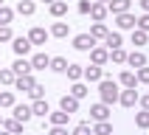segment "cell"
<instances>
[{
    "label": "cell",
    "mask_w": 149,
    "mask_h": 135,
    "mask_svg": "<svg viewBox=\"0 0 149 135\" xmlns=\"http://www.w3.org/2000/svg\"><path fill=\"white\" fill-rule=\"evenodd\" d=\"M87 93H90V90H87V84H82V82H73V87H70V96H76V99L82 101L84 96H87Z\"/></svg>",
    "instance_id": "1f68e13d"
},
{
    "label": "cell",
    "mask_w": 149,
    "mask_h": 135,
    "mask_svg": "<svg viewBox=\"0 0 149 135\" xmlns=\"http://www.w3.org/2000/svg\"><path fill=\"white\" fill-rule=\"evenodd\" d=\"M17 101H14V93L11 90H0V110L3 107H14Z\"/></svg>",
    "instance_id": "f546056e"
},
{
    "label": "cell",
    "mask_w": 149,
    "mask_h": 135,
    "mask_svg": "<svg viewBox=\"0 0 149 135\" xmlns=\"http://www.w3.org/2000/svg\"><path fill=\"white\" fill-rule=\"evenodd\" d=\"M90 6L93 0H79V14H90Z\"/></svg>",
    "instance_id": "b9f144b4"
},
{
    "label": "cell",
    "mask_w": 149,
    "mask_h": 135,
    "mask_svg": "<svg viewBox=\"0 0 149 135\" xmlns=\"http://www.w3.org/2000/svg\"><path fill=\"white\" fill-rule=\"evenodd\" d=\"M93 135H113L110 118H107V121H96V124H93Z\"/></svg>",
    "instance_id": "d4e9b609"
},
{
    "label": "cell",
    "mask_w": 149,
    "mask_h": 135,
    "mask_svg": "<svg viewBox=\"0 0 149 135\" xmlns=\"http://www.w3.org/2000/svg\"><path fill=\"white\" fill-rule=\"evenodd\" d=\"M28 40H31V45H45V40H48V31L37 25V28H31V31H28Z\"/></svg>",
    "instance_id": "4fadbf2b"
},
{
    "label": "cell",
    "mask_w": 149,
    "mask_h": 135,
    "mask_svg": "<svg viewBox=\"0 0 149 135\" xmlns=\"http://www.w3.org/2000/svg\"><path fill=\"white\" fill-rule=\"evenodd\" d=\"M59 110H65L70 116L79 113V99H76V96H62V99H59Z\"/></svg>",
    "instance_id": "52a82bcc"
},
{
    "label": "cell",
    "mask_w": 149,
    "mask_h": 135,
    "mask_svg": "<svg viewBox=\"0 0 149 135\" xmlns=\"http://www.w3.org/2000/svg\"><path fill=\"white\" fill-rule=\"evenodd\" d=\"M34 0H20V3H17V14H23V17H31L34 14Z\"/></svg>",
    "instance_id": "484cf974"
},
{
    "label": "cell",
    "mask_w": 149,
    "mask_h": 135,
    "mask_svg": "<svg viewBox=\"0 0 149 135\" xmlns=\"http://www.w3.org/2000/svg\"><path fill=\"white\" fill-rule=\"evenodd\" d=\"M31 113H34V116H40V118H48V113H51L48 101H45V99H37V101H31Z\"/></svg>",
    "instance_id": "5bb4252c"
},
{
    "label": "cell",
    "mask_w": 149,
    "mask_h": 135,
    "mask_svg": "<svg viewBox=\"0 0 149 135\" xmlns=\"http://www.w3.org/2000/svg\"><path fill=\"white\" fill-rule=\"evenodd\" d=\"M110 59H113L116 65H124L127 62V51L124 48H110Z\"/></svg>",
    "instance_id": "4dcf8cb0"
},
{
    "label": "cell",
    "mask_w": 149,
    "mask_h": 135,
    "mask_svg": "<svg viewBox=\"0 0 149 135\" xmlns=\"http://www.w3.org/2000/svg\"><path fill=\"white\" fill-rule=\"evenodd\" d=\"M11 70H14V76H25V73H31V70H34V68H31V59L17 56V59H14V65H11Z\"/></svg>",
    "instance_id": "8992f818"
},
{
    "label": "cell",
    "mask_w": 149,
    "mask_h": 135,
    "mask_svg": "<svg viewBox=\"0 0 149 135\" xmlns=\"http://www.w3.org/2000/svg\"><path fill=\"white\" fill-rule=\"evenodd\" d=\"M68 31H70V23H54L51 25V34L54 37H68Z\"/></svg>",
    "instance_id": "d6a6232c"
},
{
    "label": "cell",
    "mask_w": 149,
    "mask_h": 135,
    "mask_svg": "<svg viewBox=\"0 0 149 135\" xmlns=\"http://www.w3.org/2000/svg\"><path fill=\"white\" fill-rule=\"evenodd\" d=\"M135 28H143V31H149V11L138 17V25H135Z\"/></svg>",
    "instance_id": "60d3db41"
},
{
    "label": "cell",
    "mask_w": 149,
    "mask_h": 135,
    "mask_svg": "<svg viewBox=\"0 0 149 135\" xmlns=\"http://www.w3.org/2000/svg\"><path fill=\"white\" fill-rule=\"evenodd\" d=\"M107 34H110V28H107L104 23H93V25H90V37H93L96 42H99V40H104Z\"/></svg>",
    "instance_id": "44dd1931"
},
{
    "label": "cell",
    "mask_w": 149,
    "mask_h": 135,
    "mask_svg": "<svg viewBox=\"0 0 149 135\" xmlns=\"http://www.w3.org/2000/svg\"><path fill=\"white\" fill-rule=\"evenodd\" d=\"M90 62L104 68L110 62V48H99V45H93V48H90Z\"/></svg>",
    "instance_id": "7a4b0ae2"
},
{
    "label": "cell",
    "mask_w": 149,
    "mask_h": 135,
    "mask_svg": "<svg viewBox=\"0 0 149 135\" xmlns=\"http://www.w3.org/2000/svg\"><path fill=\"white\" fill-rule=\"evenodd\" d=\"M68 65H70V62H68L65 56H51V70H54V73H65Z\"/></svg>",
    "instance_id": "7402d4cb"
},
{
    "label": "cell",
    "mask_w": 149,
    "mask_h": 135,
    "mask_svg": "<svg viewBox=\"0 0 149 135\" xmlns=\"http://www.w3.org/2000/svg\"><path fill=\"white\" fill-rule=\"evenodd\" d=\"M121 31H110L107 37H104V45H107V48H121Z\"/></svg>",
    "instance_id": "4316f807"
},
{
    "label": "cell",
    "mask_w": 149,
    "mask_h": 135,
    "mask_svg": "<svg viewBox=\"0 0 149 135\" xmlns=\"http://www.w3.org/2000/svg\"><path fill=\"white\" fill-rule=\"evenodd\" d=\"M149 40V31H143V28H132V45H146Z\"/></svg>",
    "instance_id": "f1b7e54d"
},
{
    "label": "cell",
    "mask_w": 149,
    "mask_h": 135,
    "mask_svg": "<svg viewBox=\"0 0 149 135\" xmlns=\"http://www.w3.org/2000/svg\"><path fill=\"white\" fill-rule=\"evenodd\" d=\"M138 99H141V93L135 90V87H127V90H121V96H118V104H124V107H135Z\"/></svg>",
    "instance_id": "3957f363"
},
{
    "label": "cell",
    "mask_w": 149,
    "mask_h": 135,
    "mask_svg": "<svg viewBox=\"0 0 149 135\" xmlns=\"http://www.w3.org/2000/svg\"><path fill=\"white\" fill-rule=\"evenodd\" d=\"M107 14H110V11H107L104 3H93V6H90V17L96 20V23H104V17H107Z\"/></svg>",
    "instance_id": "ac0fdd59"
},
{
    "label": "cell",
    "mask_w": 149,
    "mask_h": 135,
    "mask_svg": "<svg viewBox=\"0 0 149 135\" xmlns=\"http://www.w3.org/2000/svg\"><path fill=\"white\" fill-rule=\"evenodd\" d=\"M51 118V127H65L68 118H70V113H65V110H56V113H48Z\"/></svg>",
    "instance_id": "d6986e66"
},
{
    "label": "cell",
    "mask_w": 149,
    "mask_h": 135,
    "mask_svg": "<svg viewBox=\"0 0 149 135\" xmlns=\"http://www.w3.org/2000/svg\"><path fill=\"white\" fill-rule=\"evenodd\" d=\"M127 65L135 68V70L143 68V65H146V54H143V51H132V54H127Z\"/></svg>",
    "instance_id": "9c48e42d"
},
{
    "label": "cell",
    "mask_w": 149,
    "mask_h": 135,
    "mask_svg": "<svg viewBox=\"0 0 149 135\" xmlns=\"http://www.w3.org/2000/svg\"><path fill=\"white\" fill-rule=\"evenodd\" d=\"M3 129L20 135V132H23V121H17V118H6V121H3Z\"/></svg>",
    "instance_id": "83f0119b"
},
{
    "label": "cell",
    "mask_w": 149,
    "mask_h": 135,
    "mask_svg": "<svg viewBox=\"0 0 149 135\" xmlns=\"http://www.w3.org/2000/svg\"><path fill=\"white\" fill-rule=\"evenodd\" d=\"M31 68H34V70H45V68H51V56H48V54H34V56H31Z\"/></svg>",
    "instance_id": "2e32d148"
},
{
    "label": "cell",
    "mask_w": 149,
    "mask_h": 135,
    "mask_svg": "<svg viewBox=\"0 0 149 135\" xmlns=\"http://www.w3.org/2000/svg\"><path fill=\"white\" fill-rule=\"evenodd\" d=\"M96 3H104V6H107V3H110V0H96Z\"/></svg>",
    "instance_id": "7dc6e473"
},
{
    "label": "cell",
    "mask_w": 149,
    "mask_h": 135,
    "mask_svg": "<svg viewBox=\"0 0 149 135\" xmlns=\"http://www.w3.org/2000/svg\"><path fill=\"white\" fill-rule=\"evenodd\" d=\"M0 127H3V116H0Z\"/></svg>",
    "instance_id": "c3c4849f"
},
{
    "label": "cell",
    "mask_w": 149,
    "mask_h": 135,
    "mask_svg": "<svg viewBox=\"0 0 149 135\" xmlns=\"http://www.w3.org/2000/svg\"><path fill=\"white\" fill-rule=\"evenodd\" d=\"M0 6H3V0H0Z\"/></svg>",
    "instance_id": "f907efd6"
},
{
    "label": "cell",
    "mask_w": 149,
    "mask_h": 135,
    "mask_svg": "<svg viewBox=\"0 0 149 135\" xmlns=\"http://www.w3.org/2000/svg\"><path fill=\"white\" fill-rule=\"evenodd\" d=\"M14 70L11 68H0V84H14Z\"/></svg>",
    "instance_id": "836d02e7"
},
{
    "label": "cell",
    "mask_w": 149,
    "mask_h": 135,
    "mask_svg": "<svg viewBox=\"0 0 149 135\" xmlns=\"http://www.w3.org/2000/svg\"><path fill=\"white\" fill-rule=\"evenodd\" d=\"M135 124L141 127V129H149V110H141V113H135Z\"/></svg>",
    "instance_id": "e575fe53"
},
{
    "label": "cell",
    "mask_w": 149,
    "mask_h": 135,
    "mask_svg": "<svg viewBox=\"0 0 149 135\" xmlns=\"http://www.w3.org/2000/svg\"><path fill=\"white\" fill-rule=\"evenodd\" d=\"M65 73H68L70 82H82V79H84V68H82V65H68Z\"/></svg>",
    "instance_id": "603a6c76"
},
{
    "label": "cell",
    "mask_w": 149,
    "mask_h": 135,
    "mask_svg": "<svg viewBox=\"0 0 149 135\" xmlns=\"http://www.w3.org/2000/svg\"><path fill=\"white\" fill-rule=\"evenodd\" d=\"M11 20H14V11L8 6H0V25H8Z\"/></svg>",
    "instance_id": "d590c367"
},
{
    "label": "cell",
    "mask_w": 149,
    "mask_h": 135,
    "mask_svg": "<svg viewBox=\"0 0 149 135\" xmlns=\"http://www.w3.org/2000/svg\"><path fill=\"white\" fill-rule=\"evenodd\" d=\"M45 3H48V6H51V3H54V0H45Z\"/></svg>",
    "instance_id": "681fc988"
},
{
    "label": "cell",
    "mask_w": 149,
    "mask_h": 135,
    "mask_svg": "<svg viewBox=\"0 0 149 135\" xmlns=\"http://www.w3.org/2000/svg\"><path fill=\"white\" fill-rule=\"evenodd\" d=\"M42 93H45V87L42 84H34L31 90H28V96H31V101H37V99H42Z\"/></svg>",
    "instance_id": "ab89813d"
},
{
    "label": "cell",
    "mask_w": 149,
    "mask_h": 135,
    "mask_svg": "<svg viewBox=\"0 0 149 135\" xmlns=\"http://www.w3.org/2000/svg\"><path fill=\"white\" fill-rule=\"evenodd\" d=\"M51 14H54V17H56V20H59V17H65L68 14V3H65V0H54V3H51Z\"/></svg>",
    "instance_id": "cb8c5ba5"
},
{
    "label": "cell",
    "mask_w": 149,
    "mask_h": 135,
    "mask_svg": "<svg viewBox=\"0 0 149 135\" xmlns=\"http://www.w3.org/2000/svg\"><path fill=\"white\" fill-rule=\"evenodd\" d=\"M135 76H138V82H141V84H149V68H146V65L138 68V70H135Z\"/></svg>",
    "instance_id": "74e56055"
},
{
    "label": "cell",
    "mask_w": 149,
    "mask_h": 135,
    "mask_svg": "<svg viewBox=\"0 0 149 135\" xmlns=\"http://www.w3.org/2000/svg\"><path fill=\"white\" fill-rule=\"evenodd\" d=\"M48 135H70V132H68L65 127H51V132H48Z\"/></svg>",
    "instance_id": "7bdbcfd3"
},
{
    "label": "cell",
    "mask_w": 149,
    "mask_h": 135,
    "mask_svg": "<svg viewBox=\"0 0 149 135\" xmlns=\"http://www.w3.org/2000/svg\"><path fill=\"white\" fill-rule=\"evenodd\" d=\"M93 45H96V40H93L90 34H79V37H73V48L76 51H90Z\"/></svg>",
    "instance_id": "ba28073f"
},
{
    "label": "cell",
    "mask_w": 149,
    "mask_h": 135,
    "mask_svg": "<svg viewBox=\"0 0 149 135\" xmlns=\"http://www.w3.org/2000/svg\"><path fill=\"white\" fill-rule=\"evenodd\" d=\"M99 93H101V101H104V104H116L118 96H121L118 82H116V79H107V76L99 82Z\"/></svg>",
    "instance_id": "6da1fadb"
},
{
    "label": "cell",
    "mask_w": 149,
    "mask_h": 135,
    "mask_svg": "<svg viewBox=\"0 0 149 135\" xmlns=\"http://www.w3.org/2000/svg\"><path fill=\"white\" fill-rule=\"evenodd\" d=\"M90 118H93V121H107V118H110V104H104V101L93 104V107H90Z\"/></svg>",
    "instance_id": "277c9868"
},
{
    "label": "cell",
    "mask_w": 149,
    "mask_h": 135,
    "mask_svg": "<svg viewBox=\"0 0 149 135\" xmlns=\"http://www.w3.org/2000/svg\"><path fill=\"white\" fill-rule=\"evenodd\" d=\"M34 84H37V79L31 73H25V76H17L14 79V90H31Z\"/></svg>",
    "instance_id": "7c38bea8"
},
{
    "label": "cell",
    "mask_w": 149,
    "mask_h": 135,
    "mask_svg": "<svg viewBox=\"0 0 149 135\" xmlns=\"http://www.w3.org/2000/svg\"><path fill=\"white\" fill-rule=\"evenodd\" d=\"M70 135H93V127L90 124H76Z\"/></svg>",
    "instance_id": "8d00e7d4"
},
{
    "label": "cell",
    "mask_w": 149,
    "mask_h": 135,
    "mask_svg": "<svg viewBox=\"0 0 149 135\" xmlns=\"http://www.w3.org/2000/svg\"><path fill=\"white\" fill-rule=\"evenodd\" d=\"M11 48H14L17 56H25V54L31 51V40H28V37H14V40H11Z\"/></svg>",
    "instance_id": "5b68a950"
},
{
    "label": "cell",
    "mask_w": 149,
    "mask_h": 135,
    "mask_svg": "<svg viewBox=\"0 0 149 135\" xmlns=\"http://www.w3.org/2000/svg\"><path fill=\"white\" fill-rule=\"evenodd\" d=\"M84 79H87V82H101V79H104V68H101V65L84 68Z\"/></svg>",
    "instance_id": "8fae6325"
},
{
    "label": "cell",
    "mask_w": 149,
    "mask_h": 135,
    "mask_svg": "<svg viewBox=\"0 0 149 135\" xmlns=\"http://www.w3.org/2000/svg\"><path fill=\"white\" fill-rule=\"evenodd\" d=\"M11 113H14V118H17V121H23V124H25V121H28V118L34 116L28 104H14V107H11Z\"/></svg>",
    "instance_id": "9a60e30c"
},
{
    "label": "cell",
    "mask_w": 149,
    "mask_h": 135,
    "mask_svg": "<svg viewBox=\"0 0 149 135\" xmlns=\"http://www.w3.org/2000/svg\"><path fill=\"white\" fill-rule=\"evenodd\" d=\"M0 135H14V132H8V129H3V127H0Z\"/></svg>",
    "instance_id": "bcb514c9"
},
{
    "label": "cell",
    "mask_w": 149,
    "mask_h": 135,
    "mask_svg": "<svg viewBox=\"0 0 149 135\" xmlns=\"http://www.w3.org/2000/svg\"><path fill=\"white\" fill-rule=\"evenodd\" d=\"M11 40H14L11 28H8V25H0V42H11Z\"/></svg>",
    "instance_id": "f35d334b"
},
{
    "label": "cell",
    "mask_w": 149,
    "mask_h": 135,
    "mask_svg": "<svg viewBox=\"0 0 149 135\" xmlns=\"http://www.w3.org/2000/svg\"><path fill=\"white\" fill-rule=\"evenodd\" d=\"M107 11L110 14H124V11H130V0H110Z\"/></svg>",
    "instance_id": "e0dca14e"
},
{
    "label": "cell",
    "mask_w": 149,
    "mask_h": 135,
    "mask_svg": "<svg viewBox=\"0 0 149 135\" xmlns=\"http://www.w3.org/2000/svg\"><path fill=\"white\" fill-rule=\"evenodd\" d=\"M138 104H141L143 110H149V96H141V99H138Z\"/></svg>",
    "instance_id": "ee69618b"
},
{
    "label": "cell",
    "mask_w": 149,
    "mask_h": 135,
    "mask_svg": "<svg viewBox=\"0 0 149 135\" xmlns=\"http://www.w3.org/2000/svg\"><path fill=\"white\" fill-rule=\"evenodd\" d=\"M113 17H116V25H118V28H135V25H138V20H135L130 11H124V14H113Z\"/></svg>",
    "instance_id": "30bf717a"
},
{
    "label": "cell",
    "mask_w": 149,
    "mask_h": 135,
    "mask_svg": "<svg viewBox=\"0 0 149 135\" xmlns=\"http://www.w3.org/2000/svg\"><path fill=\"white\" fill-rule=\"evenodd\" d=\"M141 8H143V11H149V0H141Z\"/></svg>",
    "instance_id": "f6af8a7d"
},
{
    "label": "cell",
    "mask_w": 149,
    "mask_h": 135,
    "mask_svg": "<svg viewBox=\"0 0 149 135\" xmlns=\"http://www.w3.org/2000/svg\"><path fill=\"white\" fill-rule=\"evenodd\" d=\"M118 84H124V87H138V76H135L132 70H121V76H118Z\"/></svg>",
    "instance_id": "ffe728a7"
}]
</instances>
